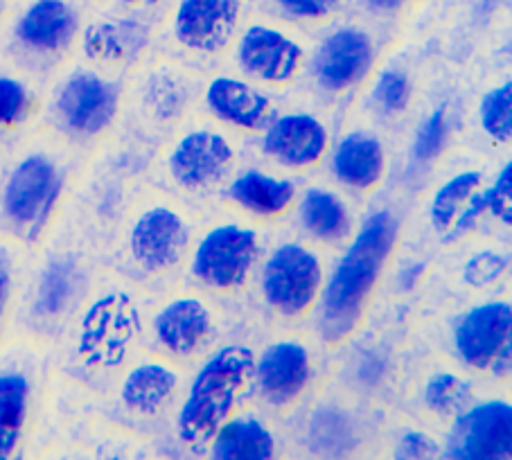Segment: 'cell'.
I'll return each mask as SVG.
<instances>
[{"label": "cell", "instance_id": "17", "mask_svg": "<svg viewBox=\"0 0 512 460\" xmlns=\"http://www.w3.org/2000/svg\"><path fill=\"white\" fill-rule=\"evenodd\" d=\"M375 43L366 30L343 25L321 41L312 59V73L321 88L343 93L364 82L375 64Z\"/></svg>", "mask_w": 512, "mask_h": 460}, {"label": "cell", "instance_id": "33", "mask_svg": "<svg viewBox=\"0 0 512 460\" xmlns=\"http://www.w3.org/2000/svg\"><path fill=\"white\" fill-rule=\"evenodd\" d=\"M467 393H470V386L463 379L449 373H438L436 377L429 379L425 400L434 413L449 415L461 411V406L467 400Z\"/></svg>", "mask_w": 512, "mask_h": 460}, {"label": "cell", "instance_id": "27", "mask_svg": "<svg viewBox=\"0 0 512 460\" xmlns=\"http://www.w3.org/2000/svg\"><path fill=\"white\" fill-rule=\"evenodd\" d=\"M296 197L291 181L273 179L264 172L251 170L237 176L231 183V199L246 212L260 217H278Z\"/></svg>", "mask_w": 512, "mask_h": 460}, {"label": "cell", "instance_id": "21", "mask_svg": "<svg viewBox=\"0 0 512 460\" xmlns=\"http://www.w3.org/2000/svg\"><path fill=\"white\" fill-rule=\"evenodd\" d=\"M43 93L41 77L0 59V147L7 152L39 125Z\"/></svg>", "mask_w": 512, "mask_h": 460}, {"label": "cell", "instance_id": "32", "mask_svg": "<svg viewBox=\"0 0 512 460\" xmlns=\"http://www.w3.org/2000/svg\"><path fill=\"white\" fill-rule=\"evenodd\" d=\"M447 131V109L445 106H438V109L422 122L416 140H413V163L429 165L431 161H436L438 154L445 149Z\"/></svg>", "mask_w": 512, "mask_h": 460}, {"label": "cell", "instance_id": "2", "mask_svg": "<svg viewBox=\"0 0 512 460\" xmlns=\"http://www.w3.org/2000/svg\"><path fill=\"white\" fill-rule=\"evenodd\" d=\"M37 249L39 258L21 271L14 332L19 339L52 343L91 294L95 264L91 251L68 237L55 240L48 233Z\"/></svg>", "mask_w": 512, "mask_h": 460}, {"label": "cell", "instance_id": "5", "mask_svg": "<svg viewBox=\"0 0 512 460\" xmlns=\"http://www.w3.org/2000/svg\"><path fill=\"white\" fill-rule=\"evenodd\" d=\"M86 0H12L0 23V59L43 77L77 55Z\"/></svg>", "mask_w": 512, "mask_h": 460}, {"label": "cell", "instance_id": "6", "mask_svg": "<svg viewBox=\"0 0 512 460\" xmlns=\"http://www.w3.org/2000/svg\"><path fill=\"white\" fill-rule=\"evenodd\" d=\"M136 327L138 312L131 291L116 285L97 289L95 280L59 339H68V355L79 373L102 382L129 357Z\"/></svg>", "mask_w": 512, "mask_h": 460}, {"label": "cell", "instance_id": "14", "mask_svg": "<svg viewBox=\"0 0 512 460\" xmlns=\"http://www.w3.org/2000/svg\"><path fill=\"white\" fill-rule=\"evenodd\" d=\"M445 460H512V406L488 400L456 415Z\"/></svg>", "mask_w": 512, "mask_h": 460}, {"label": "cell", "instance_id": "36", "mask_svg": "<svg viewBox=\"0 0 512 460\" xmlns=\"http://www.w3.org/2000/svg\"><path fill=\"white\" fill-rule=\"evenodd\" d=\"M485 194V212H490L492 217L501 219L503 224H512V163L503 165L497 179L492 185L483 188Z\"/></svg>", "mask_w": 512, "mask_h": 460}, {"label": "cell", "instance_id": "15", "mask_svg": "<svg viewBox=\"0 0 512 460\" xmlns=\"http://www.w3.org/2000/svg\"><path fill=\"white\" fill-rule=\"evenodd\" d=\"M458 357L476 370H501L510 361L512 307L506 300H492L467 312L454 330Z\"/></svg>", "mask_w": 512, "mask_h": 460}, {"label": "cell", "instance_id": "24", "mask_svg": "<svg viewBox=\"0 0 512 460\" xmlns=\"http://www.w3.org/2000/svg\"><path fill=\"white\" fill-rule=\"evenodd\" d=\"M208 109L226 125L255 131L271 115L269 97L235 77H215L206 88Z\"/></svg>", "mask_w": 512, "mask_h": 460}, {"label": "cell", "instance_id": "26", "mask_svg": "<svg viewBox=\"0 0 512 460\" xmlns=\"http://www.w3.org/2000/svg\"><path fill=\"white\" fill-rule=\"evenodd\" d=\"M386 170L384 147L375 136L350 134L339 143L332 172L352 190H373Z\"/></svg>", "mask_w": 512, "mask_h": 460}, {"label": "cell", "instance_id": "11", "mask_svg": "<svg viewBox=\"0 0 512 460\" xmlns=\"http://www.w3.org/2000/svg\"><path fill=\"white\" fill-rule=\"evenodd\" d=\"M323 289V267L316 253L300 244H282L262 271L264 300L280 316L298 318L310 312Z\"/></svg>", "mask_w": 512, "mask_h": 460}, {"label": "cell", "instance_id": "7", "mask_svg": "<svg viewBox=\"0 0 512 460\" xmlns=\"http://www.w3.org/2000/svg\"><path fill=\"white\" fill-rule=\"evenodd\" d=\"M251 370L253 355L242 345H226L203 361L174 420L176 438L185 449L199 454L210 445L217 429L231 420Z\"/></svg>", "mask_w": 512, "mask_h": 460}, {"label": "cell", "instance_id": "28", "mask_svg": "<svg viewBox=\"0 0 512 460\" xmlns=\"http://www.w3.org/2000/svg\"><path fill=\"white\" fill-rule=\"evenodd\" d=\"M300 221H303L307 233L321 242H341L343 237L350 235L352 228L346 203L334 192L321 188H312L303 194Z\"/></svg>", "mask_w": 512, "mask_h": 460}, {"label": "cell", "instance_id": "34", "mask_svg": "<svg viewBox=\"0 0 512 460\" xmlns=\"http://www.w3.org/2000/svg\"><path fill=\"white\" fill-rule=\"evenodd\" d=\"M375 100L386 113H400L411 102L413 86L402 70H384L375 84Z\"/></svg>", "mask_w": 512, "mask_h": 460}, {"label": "cell", "instance_id": "20", "mask_svg": "<svg viewBox=\"0 0 512 460\" xmlns=\"http://www.w3.org/2000/svg\"><path fill=\"white\" fill-rule=\"evenodd\" d=\"M149 330L163 355L188 359L206 345L213 332V316L199 298L179 296L156 309Z\"/></svg>", "mask_w": 512, "mask_h": 460}, {"label": "cell", "instance_id": "30", "mask_svg": "<svg viewBox=\"0 0 512 460\" xmlns=\"http://www.w3.org/2000/svg\"><path fill=\"white\" fill-rule=\"evenodd\" d=\"M481 185H483V176L479 172H463L454 176L452 181H447L443 188L436 192V197L431 201V208H429L431 224H434V228L440 230V233L449 235V230H452L456 221L461 219L467 203H470L476 190H481Z\"/></svg>", "mask_w": 512, "mask_h": 460}, {"label": "cell", "instance_id": "4", "mask_svg": "<svg viewBox=\"0 0 512 460\" xmlns=\"http://www.w3.org/2000/svg\"><path fill=\"white\" fill-rule=\"evenodd\" d=\"M395 244L397 221L388 210L370 215L357 230V237L323 287L319 330L325 341H346L357 330Z\"/></svg>", "mask_w": 512, "mask_h": 460}, {"label": "cell", "instance_id": "9", "mask_svg": "<svg viewBox=\"0 0 512 460\" xmlns=\"http://www.w3.org/2000/svg\"><path fill=\"white\" fill-rule=\"evenodd\" d=\"M190 246V228L170 203L138 201L129 210L118 240L120 273L161 278L183 260Z\"/></svg>", "mask_w": 512, "mask_h": 460}, {"label": "cell", "instance_id": "37", "mask_svg": "<svg viewBox=\"0 0 512 460\" xmlns=\"http://www.w3.org/2000/svg\"><path fill=\"white\" fill-rule=\"evenodd\" d=\"M393 460H445L443 447L422 431H406L397 440Z\"/></svg>", "mask_w": 512, "mask_h": 460}, {"label": "cell", "instance_id": "8", "mask_svg": "<svg viewBox=\"0 0 512 460\" xmlns=\"http://www.w3.org/2000/svg\"><path fill=\"white\" fill-rule=\"evenodd\" d=\"M167 5L170 0H86L77 55L127 73L145 57Z\"/></svg>", "mask_w": 512, "mask_h": 460}, {"label": "cell", "instance_id": "19", "mask_svg": "<svg viewBox=\"0 0 512 460\" xmlns=\"http://www.w3.org/2000/svg\"><path fill=\"white\" fill-rule=\"evenodd\" d=\"M179 373L167 361L145 357L129 364L116 382L120 411L134 420H154L174 400Z\"/></svg>", "mask_w": 512, "mask_h": 460}, {"label": "cell", "instance_id": "38", "mask_svg": "<svg viewBox=\"0 0 512 460\" xmlns=\"http://www.w3.org/2000/svg\"><path fill=\"white\" fill-rule=\"evenodd\" d=\"M503 271H506V260L497 253L485 251L474 255V258L467 262L463 276L472 287H485L497 282L503 276Z\"/></svg>", "mask_w": 512, "mask_h": 460}, {"label": "cell", "instance_id": "10", "mask_svg": "<svg viewBox=\"0 0 512 460\" xmlns=\"http://www.w3.org/2000/svg\"><path fill=\"white\" fill-rule=\"evenodd\" d=\"M37 343L12 339L0 350V460H25L41 397Z\"/></svg>", "mask_w": 512, "mask_h": 460}, {"label": "cell", "instance_id": "1", "mask_svg": "<svg viewBox=\"0 0 512 460\" xmlns=\"http://www.w3.org/2000/svg\"><path fill=\"white\" fill-rule=\"evenodd\" d=\"M77 147L41 129L5 154L0 170V237L32 251L64 212Z\"/></svg>", "mask_w": 512, "mask_h": 460}, {"label": "cell", "instance_id": "41", "mask_svg": "<svg viewBox=\"0 0 512 460\" xmlns=\"http://www.w3.org/2000/svg\"><path fill=\"white\" fill-rule=\"evenodd\" d=\"M5 154H7V149H3V147H0V170H3V161H5Z\"/></svg>", "mask_w": 512, "mask_h": 460}, {"label": "cell", "instance_id": "29", "mask_svg": "<svg viewBox=\"0 0 512 460\" xmlns=\"http://www.w3.org/2000/svg\"><path fill=\"white\" fill-rule=\"evenodd\" d=\"M25 249L0 237V350L14 334L16 300H19V282L23 271Z\"/></svg>", "mask_w": 512, "mask_h": 460}, {"label": "cell", "instance_id": "12", "mask_svg": "<svg viewBox=\"0 0 512 460\" xmlns=\"http://www.w3.org/2000/svg\"><path fill=\"white\" fill-rule=\"evenodd\" d=\"M260 242L255 230L224 224L203 235L192 253L190 271L201 285L217 291L242 287L258 262Z\"/></svg>", "mask_w": 512, "mask_h": 460}, {"label": "cell", "instance_id": "39", "mask_svg": "<svg viewBox=\"0 0 512 460\" xmlns=\"http://www.w3.org/2000/svg\"><path fill=\"white\" fill-rule=\"evenodd\" d=\"M368 12L373 14H395L409 3V0H361Z\"/></svg>", "mask_w": 512, "mask_h": 460}, {"label": "cell", "instance_id": "13", "mask_svg": "<svg viewBox=\"0 0 512 460\" xmlns=\"http://www.w3.org/2000/svg\"><path fill=\"white\" fill-rule=\"evenodd\" d=\"M244 0H170L167 34L190 52H219L240 30Z\"/></svg>", "mask_w": 512, "mask_h": 460}, {"label": "cell", "instance_id": "25", "mask_svg": "<svg viewBox=\"0 0 512 460\" xmlns=\"http://www.w3.org/2000/svg\"><path fill=\"white\" fill-rule=\"evenodd\" d=\"M278 445L271 429L253 415L226 420L210 440L208 460H276Z\"/></svg>", "mask_w": 512, "mask_h": 460}, {"label": "cell", "instance_id": "3", "mask_svg": "<svg viewBox=\"0 0 512 460\" xmlns=\"http://www.w3.org/2000/svg\"><path fill=\"white\" fill-rule=\"evenodd\" d=\"M55 73L43 93L39 127L77 149L102 143L120 122L125 70L100 66L75 55Z\"/></svg>", "mask_w": 512, "mask_h": 460}, {"label": "cell", "instance_id": "16", "mask_svg": "<svg viewBox=\"0 0 512 460\" xmlns=\"http://www.w3.org/2000/svg\"><path fill=\"white\" fill-rule=\"evenodd\" d=\"M233 147L210 129H194L181 136L165 156V170L181 190L199 192L217 185L233 167Z\"/></svg>", "mask_w": 512, "mask_h": 460}, {"label": "cell", "instance_id": "31", "mask_svg": "<svg viewBox=\"0 0 512 460\" xmlns=\"http://www.w3.org/2000/svg\"><path fill=\"white\" fill-rule=\"evenodd\" d=\"M481 125L485 129V134L497 140V143H508L512 138V84L510 82L492 88V91L483 95Z\"/></svg>", "mask_w": 512, "mask_h": 460}, {"label": "cell", "instance_id": "40", "mask_svg": "<svg viewBox=\"0 0 512 460\" xmlns=\"http://www.w3.org/2000/svg\"><path fill=\"white\" fill-rule=\"evenodd\" d=\"M10 5H12V0H0V23H3L7 10H10Z\"/></svg>", "mask_w": 512, "mask_h": 460}, {"label": "cell", "instance_id": "23", "mask_svg": "<svg viewBox=\"0 0 512 460\" xmlns=\"http://www.w3.org/2000/svg\"><path fill=\"white\" fill-rule=\"evenodd\" d=\"M328 129L314 115L289 113L273 122L262 140L264 154L285 167H312L328 152Z\"/></svg>", "mask_w": 512, "mask_h": 460}, {"label": "cell", "instance_id": "22", "mask_svg": "<svg viewBox=\"0 0 512 460\" xmlns=\"http://www.w3.org/2000/svg\"><path fill=\"white\" fill-rule=\"evenodd\" d=\"M253 373L264 400L273 406H289L310 384V352L298 341L271 343L253 364Z\"/></svg>", "mask_w": 512, "mask_h": 460}, {"label": "cell", "instance_id": "18", "mask_svg": "<svg viewBox=\"0 0 512 460\" xmlns=\"http://www.w3.org/2000/svg\"><path fill=\"white\" fill-rule=\"evenodd\" d=\"M237 61L246 75L260 82L285 84L298 75L305 50L276 25L251 23L237 39Z\"/></svg>", "mask_w": 512, "mask_h": 460}, {"label": "cell", "instance_id": "35", "mask_svg": "<svg viewBox=\"0 0 512 460\" xmlns=\"http://www.w3.org/2000/svg\"><path fill=\"white\" fill-rule=\"evenodd\" d=\"M273 7L291 21L321 23L332 19L346 0H271Z\"/></svg>", "mask_w": 512, "mask_h": 460}]
</instances>
